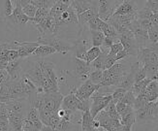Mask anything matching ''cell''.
Here are the masks:
<instances>
[{"instance_id":"cell-1","label":"cell","mask_w":158,"mask_h":131,"mask_svg":"<svg viewBox=\"0 0 158 131\" xmlns=\"http://www.w3.org/2000/svg\"><path fill=\"white\" fill-rule=\"evenodd\" d=\"M24 75L36 86L37 93L58 91L59 87L56 65L51 61L45 59L36 61Z\"/></svg>"},{"instance_id":"cell-2","label":"cell","mask_w":158,"mask_h":131,"mask_svg":"<svg viewBox=\"0 0 158 131\" xmlns=\"http://www.w3.org/2000/svg\"><path fill=\"white\" fill-rule=\"evenodd\" d=\"M90 100H91V105H90V109H89V112H90L92 118L95 119L96 116L101 111H103V110H105V108L111 103L113 97H112V93H105L100 91H97L92 94Z\"/></svg>"},{"instance_id":"cell-3","label":"cell","mask_w":158,"mask_h":131,"mask_svg":"<svg viewBox=\"0 0 158 131\" xmlns=\"http://www.w3.org/2000/svg\"><path fill=\"white\" fill-rule=\"evenodd\" d=\"M37 42L40 45H47L52 47L56 51V53H60L62 54L68 53L73 49V46L71 44L60 39L57 36H40Z\"/></svg>"},{"instance_id":"cell-4","label":"cell","mask_w":158,"mask_h":131,"mask_svg":"<svg viewBox=\"0 0 158 131\" xmlns=\"http://www.w3.org/2000/svg\"><path fill=\"white\" fill-rule=\"evenodd\" d=\"M42 98H43V106L39 110H42V109L46 110V111L50 112L52 115H53V114H56L58 109L61 107L62 100H63V95L59 91L42 93Z\"/></svg>"},{"instance_id":"cell-5","label":"cell","mask_w":158,"mask_h":131,"mask_svg":"<svg viewBox=\"0 0 158 131\" xmlns=\"http://www.w3.org/2000/svg\"><path fill=\"white\" fill-rule=\"evenodd\" d=\"M136 120L143 123L153 120L158 118V109L156 102H148L147 104L135 111Z\"/></svg>"},{"instance_id":"cell-6","label":"cell","mask_w":158,"mask_h":131,"mask_svg":"<svg viewBox=\"0 0 158 131\" xmlns=\"http://www.w3.org/2000/svg\"><path fill=\"white\" fill-rule=\"evenodd\" d=\"M39 32L40 36H56L59 29L61 27L57 24L56 20L54 18L51 17L50 15L45 18L42 22L39 23L34 24Z\"/></svg>"},{"instance_id":"cell-7","label":"cell","mask_w":158,"mask_h":131,"mask_svg":"<svg viewBox=\"0 0 158 131\" xmlns=\"http://www.w3.org/2000/svg\"><path fill=\"white\" fill-rule=\"evenodd\" d=\"M100 87V85L93 84L90 80H86L78 88L72 89V91L80 100H88L92 96V94L95 91H97Z\"/></svg>"},{"instance_id":"cell-8","label":"cell","mask_w":158,"mask_h":131,"mask_svg":"<svg viewBox=\"0 0 158 131\" xmlns=\"http://www.w3.org/2000/svg\"><path fill=\"white\" fill-rule=\"evenodd\" d=\"M137 57H138L139 62L143 65L145 63H153L158 65L157 53L149 46L139 47L138 53H137Z\"/></svg>"},{"instance_id":"cell-9","label":"cell","mask_w":158,"mask_h":131,"mask_svg":"<svg viewBox=\"0 0 158 131\" xmlns=\"http://www.w3.org/2000/svg\"><path fill=\"white\" fill-rule=\"evenodd\" d=\"M98 9V17L107 22V20L114 15L115 10L114 0H95Z\"/></svg>"},{"instance_id":"cell-10","label":"cell","mask_w":158,"mask_h":131,"mask_svg":"<svg viewBox=\"0 0 158 131\" xmlns=\"http://www.w3.org/2000/svg\"><path fill=\"white\" fill-rule=\"evenodd\" d=\"M119 42L123 46V49L128 53L129 56H137L139 46L137 44V41L132 31H129L126 34H123V35H119Z\"/></svg>"},{"instance_id":"cell-11","label":"cell","mask_w":158,"mask_h":131,"mask_svg":"<svg viewBox=\"0 0 158 131\" xmlns=\"http://www.w3.org/2000/svg\"><path fill=\"white\" fill-rule=\"evenodd\" d=\"M73 62L75 65V75L77 76V78L81 82L88 80L89 74L91 72L90 64H88L85 60L77 58L75 57H73Z\"/></svg>"},{"instance_id":"cell-12","label":"cell","mask_w":158,"mask_h":131,"mask_svg":"<svg viewBox=\"0 0 158 131\" xmlns=\"http://www.w3.org/2000/svg\"><path fill=\"white\" fill-rule=\"evenodd\" d=\"M13 44L16 46L19 57L23 59L32 56L34 51L40 46L38 42H23V41H14Z\"/></svg>"},{"instance_id":"cell-13","label":"cell","mask_w":158,"mask_h":131,"mask_svg":"<svg viewBox=\"0 0 158 131\" xmlns=\"http://www.w3.org/2000/svg\"><path fill=\"white\" fill-rule=\"evenodd\" d=\"M6 19H8L10 23H12L14 24H17V25H24L31 20L23 13V7L19 4H17V3L14 4L13 13Z\"/></svg>"},{"instance_id":"cell-14","label":"cell","mask_w":158,"mask_h":131,"mask_svg":"<svg viewBox=\"0 0 158 131\" xmlns=\"http://www.w3.org/2000/svg\"><path fill=\"white\" fill-rule=\"evenodd\" d=\"M56 20L60 27L63 24H79L78 15L71 6L68 7V9L57 17Z\"/></svg>"},{"instance_id":"cell-15","label":"cell","mask_w":158,"mask_h":131,"mask_svg":"<svg viewBox=\"0 0 158 131\" xmlns=\"http://www.w3.org/2000/svg\"><path fill=\"white\" fill-rule=\"evenodd\" d=\"M70 6L76 11L77 15H80V14L88 9H94L98 12L95 0H93V1H91V0H71Z\"/></svg>"},{"instance_id":"cell-16","label":"cell","mask_w":158,"mask_h":131,"mask_svg":"<svg viewBox=\"0 0 158 131\" xmlns=\"http://www.w3.org/2000/svg\"><path fill=\"white\" fill-rule=\"evenodd\" d=\"M137 12L138 8L133 0H123L122 3L115 8L114 15H134Z\"/></svg>"},{"instance_id":"cell-17","label":"cell","mask_w":158,"mask_h":131,"mask_svg":"<svg viewBox=\"0 0 158 131\" xmlns=\"http://www.w3.org/2000/svg\"><path fill=\"white\" fill-rule=\"evenodd\" d=\"M22 61H23V58H17L15 60H12V61H9L8 62V65H7L5 70L8 73L9 77H10V80H18L20 78V76H22Z\"/></svg>"},{"instance_id":"cell-18","label":"cell","mask_w":158,"mask_h":131,"mask_svg":"<svg viewBox=\"0 0 158 131\" xmlns=\"http://www.w3.org/2000/svg\"><path fill=\"white\" fill-rule=\"evenodd\" d=\"M90 45L92 46V44L88 40H81L79 42H77L75 44V46H73L72 49V51H74V57L82 60H85L87 51L91 48Z\"/></svg>"},{"instance_id":"cell-19","label":"cell","mask_w":158,"mask_h":131,"mask_svg":"<svg viewBox=\"0 0 158 131\" xmlns=\"http://www.w3.org/2000/svg\"><path fill=\"white\" fill-rule=\"evenodd\" d=\"M80 99L77 97L75 93L71 91V92L64 96L62 100V104H61V108L65 110H69L72 112H77L78 111V106L80 104Z\"/></svg>"},{"instance_id":"cell-20","label":"cell","mask_w":158,"mask_h":131,"mask_svg":"<svg viewBox=\"0 0 158 131\" xmlns=\"http://www.w3.org/2000/svg\"><path fill=\"white\" fill-rule=\"evenodd\" d=\"M25 120L28 122H30L31 125L38 130H41V128L43 126V123L41 121L38 110L33 107H30L29 111L27 112V114L25 116Z\"/></svg>"},{"instance_id":"cell-21","label":"cell","mask_w":158,"mask_h":131,"mask_svg":"<svg viewBox=\"0 0 158 131\" xmlns=\"http://www.w3.org/2000/svg\"><path fill=\"white\" fill-rule=\"evenodd\" d=\"M143 93L147 96L148 102H155L158 99V81H150Z\"/></svg>"},{"instance_id":"cell-22","label":"cell","mask_w":158,"mask_h":131,"mask_svg":"<svg viewBox=\"0 0 158 131\" xmlns=\"http://www.w3.org/2000/svg\"><path fill=\"white\" fill-rule=\"evenodd\" d=\"M96 120H97L100 123V127H102L103 129H105L106 131H111L112 129V120L111 118H110L109 114L103 110L101 111L97 116H96Z\"/></svg>"},{"instance_id":"cell-23","label":"cell","mask_w":158,"mask_h":131,"mask_svg":"<svg viewBox=\"0 0 158 131\" xmlns=\"http://www.w3.org/2000/svg\"><path fill=\"white\" fill-rule=\"evenodd\" d=\"M101 53L100 56L96 58L95 60H93L90 63V67L91 70H95V69H100V70H104V65H105V61L107 58V56L110 52V50H106V49H101Z\"/></svg>"},{"instance_id":"cell-24","label":"cell","mask_w":158,"mask_h":131,"mask_svg":"<svg viewBox=\"0 0 158 131\" xmlns=\"http://www.w3.org/2000/svg\"><path fill=\"white\" fill-rule=\"evenodd\" d=\"M93 118L90 112H82L81 118V131H94L93 128Z\"/></svg>"},{"instance_id":"cell-25","label":"cell","mask_w":158,"mask_h":131,"mask_svg":"<svg viewBox=\"0 0 158 131\" xmlns=\"http://www.w3.org/2000/svg\"><path fill=\"white\" fill-rule=\"evenodd\" d=\"M98 17V12L94 9H88L85 12H82L80 15H78V19H79V24L85 25L87 24V23L91 19Z\"/></svg>"},{"instance_id":"cell-26","label":"cell","mask_w":158,"mask_h":131,"mask_svg":"<svg viewBox=\"0 0 158 131\" xmlns=\"http://www.w3.org/2000/svg\"><path fill=\"white\" fill-rule=\"evenodd\" d=\"M54 53H56V51L54 50L52 47L47 46V45H40L37 49L34 51V53H32V56L44 58V57H46L48 56H51V54H52Z\"/></svg>"},{"instance_id":"cell-27","label":"cell","mask_w":158,"mask_h":131,"mask_svg":"<svg viewBox=\"0 0 158 131\" xmlns=\"http://www.w3.org/2000/svg\"><path fill=\"white\" fill-rule=\"evenodd\" d=\"M150 81H152V80H150L149 78H146V79L142 80V81L136 82H134V85H133V87H131L130 91L133 92V94L135 96H138L139 94L143 93V91H146V88H147L148 85L150 82Z\"/></svg>"},{"instance_id":"cell-28","label":"cell","mask_w":158,"mask_h":131,"mask_svg":"<svg viewBox=\"0 0 158 131\" xmlns=\"http://www.w3.org/2000/svg\"><path fill=\"white\" fill-rule=\"evenodd\" d=\"M68 7L69 6H67L65 4H63L61 1H56V3H54L52 5V7L50 9V16L54 18V19H56L57 17H59L61 14H62L64 11H66L68 9Z\"/></svg>"},{"instance_id":"cell-29","label":"cell","mask_w":158,"mask_h":131,"mask_svg":"<svg viewBox=\"0 0 158 131\" xmlns=\"http://www.w3.org/2000/svg\"><path fill=\"white\" fill-rule=\"evenodd\" d=\"M1 1V15L3 18L7 19L14 10V1L13 0H0Z\"/></svg>"},{"instance_id":"cell-30","label":"cell","mask_w":158,"mask_h":131,"mask_svg":"<svg viewBox=\"0 0 158 131\" xmlns=\"http://www.w3.org/2000/svg\"><path fill=\"white\" fill-rule=\"evenodd\" d=\"M136 121V116H135V111L132 110L124 115L120 116V123L121 125H126V126H133V125Z\"/></svg>"},{"instance_id":"cell-31","label":"cell","mask_w":158,"mask_h":131,"mask_svg":"<svg viewBox=\"0 0 158 131\" xmlns=\"http://www.w3.org/2000/svg\"><path fill=\"white\" fill-rule=\"evenodd\" d=\"M91 33V44L93 47H101L105 39V35L102 31L90 30Z\"/></svg>"},{"instance_id":"cell-32","label":"cell","mask_w":158,"mask_h":131,"mask_svg":"<svg viewBox=\"0 0 158 131\" xmlns=\"http://www.w3.org/2000/svg\"><path fill=\"white\" fill-rule=\"evenodd\" d=\"M49 15H50V9H47V8H38L35 17H34V19H32L30 22L33 24L39 23L40 22H42V20L45 18H47Z\"/></svg>"},{"instance_id":"cell-33","label":"cell","mask_w":158,"mask_h":131,"mask_svg":"<svg viewBox=\"0 0 158 131\" xmlns=\"http://www.w3.org/2000/svg\"><path fill=\"white\" fill-rule=\"evenodd\" d=\"M102 32L105 35V37H110V38H114L115 40H119V35L118 34V32H116L114 27L111 24H109L107 22L105 23L104 26H103Z\"/></svg>"},{"instance_id":"cell-34","label":"cell","mask_w":158,"mask_h":131,"mask_svg":"<svg viewBox=\"0 0 158 131\" xmlns=\"http://www.w3.org/2000/svg\"><path fill=\"white\" fill-rule=\"evenodd\" d=\"M101 48L100 47H91L90 49H89L87 51V53H86V59L85 61L88 63V64H90L93 60H95L96 58H97L99 56H100V53H101Z\"/></svg>"},{"instance_id":"cell-35","label":"cell","mask_w":158,"mask_h":131,"mask_svg":"<svg viewBox=\"0 0 158 131\" xmlns=\"http://www.w3.org/2000/svg\"><path fill=\"white\" fill-rule=\"evenodd\" d=\"M106 22L102 20L99 17H95L93 19H91L89 22L87 23L88 27L90 30H98V31H102L103 26H104Z\"/></svg>"},{"instance_id":"cell-36","label":"cell","mask_w":158,"mask_h":131,"mask_svg":"<svg viewBox=\"0 0 158 131\" xmlns=\"http://www.w3.org/2000/svg\"><path fill=\"white\" fill-rule=\"evenodd\" d=\"M143 67L145 69L147 78H149L152 81H153L155 78L156 72L158 70V65L153 64V63H145L143 65Z\"/></svg>"},{"instance_id":"cell-37","label":"cell","mask_w":158,"mask_h":131,"mask_svg":"<svg viewBox=\"0 0 158 131\" xmlns=\"http://www.w3.org/2000/svg\"><path fill=\"white\" fill-rule=\"evenodd\" d=\"M88 80H90L93 84L100 85L103 80V70L100 69H95V70H91L90 74H89Z\"/></svg>"},{"instance_id":"cell-38","label":"cell","mask_w":158,"mask_h":131,"mask_svg":"<svg viewBox=\"0 0 158 131\" xmlns=\"http://www.w3.org/2000/svg\"><path fill=\"white\" fill-rule=\"evenodd\" d=\"M147 103H148V100L147 96L145 95V93H143V92L139 94L138 96H136L135 102H134V106H133L134 111H136V110H138V109L143 107L147 104Z\"/></svg>"},{"instance_id":"cell-39","label":"cell","mask_w":158,"mask_h":131,"mask_svg":"<svg viewBox=\"0 0 158 131\" xmlns=\"http://www.w3.org/2000/svg\"><path fill=\"white\" fill-rule=\"evenodd\" d=\"M152 15V11L147 5L142 10H138V12H137V18H138V19H150Z\"/></svg>"},{"instance_id":"cell-40","label":"cell","mask_w":158,"mask_h":131,"mask_svg":"<svg viewBox=\"0 0 158 131\" xmlns=\"http://www.w3.org/2000/svg\"><path fill=\"white\" fill-rule=\"evenodd\" d=\"M105 111L109 114L110 118L112 120H116V119H119L120 120V116L119 114L116 111V106H115V103H114L113 101H111V103L105 108Z\"/></svg>"},{"instance_id":"cell-41","label":"cell","mask_w":158,"mask_h":131,"mask_svg":"<svg viewBox=\"0 0 158 131\" xmlns=\"http://www.w3.org/2000/svg\"><path fill=\"white\" fill-rule=\"evenodd\" d=\"M128 91H126V89H124V88H121V87H116L114 91H113V93H112V97H113V102L114 103H118V101H120L121 99H122V97L123 96L125 95V93L127 92Z\"/></svg>"},{"instance_id":"cell-42","label":"cell","mask_w":158,"mask_h":131,"mask_svg":"<svg viewBox=\"0 0 158 131\" xmlns=\"http://www.w3.org/2000/svg\"><path fill=\"white\" fill-rule=\"evenodd\" d=\"M148 40L150 43H157L158 42V24L153 23L152 28L148 31Z\"/></svg>"},{"instance_id":"cell-43","label":"cell","mask_w":158,"mask_h":131,"mask_svg":"<svg viewBox=\"0 0 158 131\" xmlns=\"http://www.w3.org/2000/svg\"><path fill=\"white\" fill-rule=\"evenodd\" d=\"M37 9H38L37 7H35L33 4H27L26 6H24L23 8V11L27 17H28L30 19H34V17H35V15H36Z\"/></svg>"},{"instance_id":"cell-44","label":"cell","mask_w":158,"mask_h":131,"mask_svg":"<svg viewBox=\"0 0 158 131\" xmlns=\"http://www.w3.org/2000/svg\"><path fill=\"white\" fill-rule=\"evenodd\" d=\"M115 106H116V111H118L119 116H122V115H124V114H126V113H128L130 111H132V110H134L133 107L128 106V105L124 104V103L121 102V101H118L115 104Z\"/></svg>"},{"instance_id":"cell-45","label":"cell","mask_w":158,"mask_h":131,"mask_svg":"<svg viewBox=\"0 0 158 131\" xmlns=\"http://www.w3.org/2000/svg\"><path fill=\"white\" fill-rule=\"evenodd\" d=\"M135 98H136V96L133 94V92L131 91H128L120 101L124 103V104L128 105V106L133 107L134 106V102H135Z\"/></svg>"},{"instance_id":"cell-46","label":"cell","mask_w":158,"mask_h":131,"mask_svg":"<svg viewBox=\"0 0 158 131\" xmlns=\"http://www.w3.org/2000/svg\"><path fill=\"white\" fill-rule=\"evenodd\" d=\"M118 62V60L115 58V56H113V54L108 53L106 61H105V65H104V70H107V69H110L114 63Z\"/></svg>"},{"instance_id":"cell-47","label":"cell","mask_w":158,"mask_h":131,"mask_svg":"<svg viewBox=\"0 0 158 131\" xmlns=\"http://www.w3.org/2000/svg\"><path fill=\"white\" fill-rule=\"evenodd\" d=\"M147 78V75H146V72H145V69H143V65H141L139 67L138 70L136 71V74H135V82H139V81H142L143 79Z\"/></svg>"},{"instance_id":"cell-48","label":"cell","mask_w":158,"mask_h":131,"mask_svg":"<svg viewBox=\"0 0 158 131\" xmlns=\"http://www.w3.org/2000/svg\"><path fill=\"white\" fill-rule=\"evenodd\" d=\"M121 50H123V46L121 45L120 42L114 43L111 47H110V52H109V53L110 54H113V56H115V54L118 53V52H120Z\"/></svg>"},{"instance_id":"cell-49","label":"cell","mask_w":158,"mask_h":131,"mask_svg":"<svg viewBox=\"0 0 158 131\" xmlns=\"http://www.w3.org/2000/svg\"><path fill=\"white\" fill-rule=\"evenodd\" d=\"M138 20H139L140 26L143 29H145L147 31H148L150 28H152V26L153 25V23L150 19H138Z\"/></svg>"},{"instance_id":"cell-50","label":"cell","mask_w":158,"mask_h":131,"mask_svg":"<svg viewBox=\"0 0 158 131\" xmlns=\"http://www.w3.org/2000/svg\"><path fill=\"white\" fill-rule=\"evenodd\" d=\"M7 59H8V61H12V60H15L17 58L19 57V52L18 50L16 49H11V50H8V52H7Z\"/></svg>"},{"instance_id":"cell-51","label":"cell","mask_w":158,"mask_h":131,"mask_svg":"<svg viewBox=\"0 0 158 131\" xmlns=\"http://www.w3.org/2000/svg\"><path fill=\"white\" fill-rule=\"evenodd\" d=\"M129 54H128V53L123 49V50H121L120 52H118V53L115 54V58H116V60H120V59H123V58H125L126 57H128Z\"/></svg>"},{"instance_id":"cell-52","label":"cell","mask_w":158,"mask_h":131,"mask_svg":"<svg viewBox=\"0 0 158 131\" xmlns=\"http://www.w3.org/2000/svg\"><path fill=\"white\" fill-rule=\"evenodd\" d=\"M147 6H148L153 14H158V3H148L147 2Z\"/></svg>"},{"instance_id":"cell-53","label":"cell","mask_w":158,"mask_h":131,"mask_svg":"<svg viewBox=\"0 0 158 131\" xmlns=\"http://www.w3.org/2000/svg\"><path fill=\"white\" fill-rule=\"evenodd\" d=\"M40 131H56V129H54L53 127L50 126V125H44L42 126V128H41Z\"/></svg>"},{"instance_id":"cell-54","label":"cell","mask_w":158,"mask_h":131,"mask_svg":"<svg viewBox=\"0 0 158 131\" xmlns=\"http://www.w3.org/2000/svg\"><path fill=\"white\" fill-rule=\"evenodd\" d=\"M150 20H152L153 23L158 24V14H153L152 17L150 18Z\"/></svg>"},{"instance_id":"cell-55","label":"cell","mask_w":158,"mask_h":131,"mask_svg":"<svg viewBox=\"0 0 158 131\" xmlns=\"http://www.w3.org/2000/svg\"><path fill=\"white\" fill-rule=\"evenodd\" d=\"M121 131H132V127H131V126L122 125V126H121Z\"/></svg>"},{"instance_id":"cell-56","label":"cell","mask_w":158,"mask_h":131,"mask_svg":"<svg viewBox=\"0 0 158 131\" xmlns=\"http://www.w3.org/2000/svg\"><path fill=\"white\" fill-rule=\"evenodd\" d=\"M59 1H61L63 4H65L67 6H70L71 5V0H59Z\"/></svg>"},{"instance_id":"cell-57","label":"cell","mask_w":158,"mask_h":131,"mask_svg":"<svg viewBox=\"0 0 158 131\" xmlns=\"http://www.w3.org/2000/svg\"><path fill=\"white\" fill-rule=\"evenodd\" d=\"M91 1H93V0H91Z\"/></svg>"},{"instance_id":"cell-58","label":"cell","mask_w":158,"mask_h":131,"mask_svg":"<svg viewBox=\"0 0 158 131\" xmlns=\"http://www.w3.org/2000/svg\"><path fill=\"white\" fill-rule=\"evenodd\" d=\"M157 43H158V42H157Z\"/></svg>"}]
</instances>
